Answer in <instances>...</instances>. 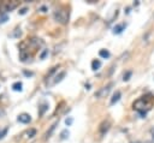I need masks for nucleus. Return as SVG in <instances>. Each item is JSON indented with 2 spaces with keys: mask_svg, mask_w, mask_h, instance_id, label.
I'll return each mask as SVG.
<instances>
[{
  "mask_svg": "<svg viewBox=\"0 0 154 143\" xmlns=\"http://www.w3.org/2000/svg\"><path fill=\"white\" fill-rule=\"evenodd\" d=\"M132 107H134V109H136V111L142 115V118H143V117L146 115L147 111L150 109V107H152V100L148 99L147 96H143V97L136 100V101L134 102Z\"/></svg>",
  "mask_w": 154,
  "mask_h": 143,
  "instance_id": "1",
  "label": "nucleus"
},
{
  "mask_svg": "<svg viewBox=\"0 0 154 143\" xmlns=\"http://www.w3.org/2000/svg\"><path fill=\"white\" fill-rule=\"evenodd\" d=\"M53 18L55 22L60 24H66L69 22V11L65 8H58L53 13Z\"/></svg>",
  "mask_w": 154,
  "mask_h": 143,
  "instance_id": "2",
  "label": "nucleus"
},
{
  "mask_svg": "<svg viewBox=\"0 0 154 143\" xmlns=\"http://www.w3.org/2000/svg\"><path fill=\"white\" fill-rule=\"evenodd\" d=\"M112 83H109V84H107V85H105V87H102V88H100L96 93H95V97L96 99H102V97H106L108 94H109V91H111V88H112Z\"/></svg>",
  "mask_w": 154,
  "mask_h": 143,
  "instance_id": "3",
  "label": "nucleus"
},
{
  "mask_svg": "<svg viewBox=\"0 0 154 143\" xmlns=\"http://www.w3.org/2000/svg\"><path fill=\"white\" fill-rule=\"evenodd\" d=\"M109 126H111V121L109 120H103L101 124H100V127H99V131L101 135H103L105 132H107L109 130Z\"/></svg>",
  "mask_w": 154,
  "mask_h": 143,
  "instance_id": "4",
  "label": "nucleus"
},
{
  "mask_svg": "<svg viewBox=\"0 0 154 143\" xmlns=\"http://www.w3.org/2000/svg\"><path fill=\"white\" fill-rule=\"evenodd\" d=\"M17 120H18L19 123H22V124H28V123H30L31 118H30V115H29V114H26V113H22V114H19V115H18Z\"/></svg>",
  "mask_w": 154,
  "mask_h": 143,
  "instance_id": "5",
  "label": "nucleus"
},
{
  "mask_svg": "<svg viewBox=\"0 0 154 143\" xmlns=\"http://www.w3.org/2000/svg\"><path fill=\"white\" fill-rule=\"evenodd\" d=\"M64 77H65V71H61V72H59L58 75H55V76L53 77V82L51 83V85H49V87H53V85H55V84H57V83H59V82H60V81H61Z\"/></svg>",
  "mask_w": 154,
  "mask_h": 143,
  "instance_id": "6",
  "label": "nucleus"
},
{
  "mask_svg": "<svg viewBox=\"0 0 154 143\" xmlns=\"http://www.w3.org/2000/svg\"><path fill=\"white\" fill-rule=\"evenodd\" d=\"M120 96H122V94H120V91L119 90H117L114 94H113V96H112V99H111V105H114V103H117L118 101H119V99H120Z\"/></svg>",
  "mask_w": 154,
  "mask_h": 143,
  "instance_id": "7",
  "label": "nucleus"
},
{
  "mask_svg": "<svg viewBox=\"0 0 154 143\" xmlns=\"http://www.w3.org/2000/svg\"><path fill=\"white\" fill-rule=\"evenodd\" d=\"M124 29H125V24H118V25H116L113 28V32L114 34H120Z\"/></svg>",
  "mask_w": 154,
  "mask_h": 143,
  "instance_id": "8",
  "label": "nucleus"
},
{
  "mask_svg": "<svg viewBox=\"0 0 154 143\" xmlns=\"http://www.w3.org/2000/svg\"><path fill=\"white\" fill-rule=\"evenodd\" d=\"M19 59H20L22 61H26V59H29V53H26V52H25V49H20Z\"/></svg>",
  "mask_w": 154,
  "mask_h": 143,
  "instance_id": "9",
  "label": "nucleus"
},
{
  "mask_svg": "<svg viewBox=\"0 0 154 143\" xmlns=\"http://www.w3.org/2000/svg\"><path fill=\"white\" fill-rule=\"evenodd\" d=\"M100 66H101V61L100 60H93L91 61V68L94 70V71H96V70H99L100 68Z\"/></svg>",
  "mask_w": 154,
  "mask_h": 143,
  "instance_id": "10",
  "label": "nucleus"
},
{
  "mask_svg": "<svg viewBox=\"0 0 154 143\" xmlns=\"http://www.w3.org/2000/svg\"><path fill=\"white\" fill-rule=\"evenodd\" d=\"M16 6H17V2H6L4 10H5V11H11V10H13Z\"/></svg>",
  "mask_w": 154,
  "mask_h": 143,
  "instance_id": "11",
  "label": "nucleus"
},
{
  "mask_svg": "<svg viewBox=\"0 0 154 143\" xmlns=\"http://www.w3.org/2000/svg\"><path fill=\"white\" fill-rule=\"evenodd\" d=\"M22 83L20 82H16V83H13L12 84V89L14 90V91H22Z\"/></svg>",
  "mask_w": 154,
  "mask_h": 143,
  "instance_id": "12",
  "label": "nucleus"
},
{
  "mask_svg": "<svg viewBox=\"0 0 154 143\" xmlns=\"http://www.w3.org/2000/svg\"><path fill=\"white\" fill-rule=\"evenodd\" d=\"M99 55H100L101 58H105V59H106V58L109 56V52H108L107 49H101V50L99 52Z\"/></svg>",
  "mask_w": 154,
  "mask_h": 143,
  "instance_id": "13",
  "label": "nucleus"
},
{
  "mask_svg": "<svg viewBox=\"0 0 154 143\" xmlns=\"http://www.w3.org/2000/svg\"><path fill=\"white\" fill-rule=\"evenodd\" d=\"M57 124H58V123H54V124H53V125L51 126V129H49V130H48V131L46 132V138H49V137H51V135H52V132L54 131V129H55Z\"/></svg>",
  "mask_w": 154,
  "mask_h": 143,
  "instance_id": "14",
  "label": "nucleus"
},
{
  "mask_svg": "<svg viewBox=\"0 0 154 143\" xmlns=\"http://www.w3.org/2000/svg\"><path fill=\"white\" fill-rule=\"evenodd\" d=\"M47 109H48V105H47V103L41 105V106H40V112H38V114H40V115H42Z\"/></svg>",
  "mask_w": 154,
  "mask_h": 143,
  "instance_id": "15",
  "label": "nucleus"
},
{
  "mask_svg": "<svg viewBox=\"0 0 154 143\" xmlns=\"http://www.w3.org/2000/svg\"><path fill=\"white\" fill-rule=\"evenodd\" d=\"M35 135H36V130H35V129H30V130L26 132V137H28V138H32Z\"/></svg>",
  "mask_w": 154,
  "mask_h": 143,
  "instance_id": "16",
  "label": "nucleus"
},
{
  "mask_svg": "<svg viewBox=\"0 0 154 143\" xmlns=\"http://www.w3.org/2000/svg\"><path fill=\"white\" fill-rule=\"evenodd\" d=\"M131 75H132V72H131V71H128V72L124 75L123 81H129V79H130V77H131Z\"/></svg>",
  "mask_w": 154,
  "mask_h": 143,
  "instance_id": "17",
  "label": "nucleus"
},
{
  "mask_svg": "<svg viewBox=\"0 0 154 143\" xmlns=\"http://www.w3.org/2000/svg\"><path fill=\"white\" fill-rule=\"evenodd\" d=\"M67 136H69V131H67V130H64V131L61 132V138L64 139V138H66Z\"/></svg>",
  "mask_w": 154,
  "mask_h": 143,
  "instance_id": "18",
  "label": "nucleus"
},
{
  "mask_svg": "<svg viewBox=\"0 0 154 143\" xmlns=\"http://www.w3.org/2000/svg\"><path fill=\"white\" fill-rule=\"evenodd\" d=\"M26 11H28V8H26V7H23V8H20V10L18 11V13H19V14H25Z\"/></svg>",
  "mask_w": 154,
  "mask_h": 143,
  "instance_id": "19",
  "label": "nucleus"
},
{
  "mask_svg": "<svg viewBox=\"0 0 154 143\" xmlns=\"http://www.w3.org/2000/svg\"><path fill=\"white\" fill-rule=\"evenodd\" d=\"M47 53H48V49H45V50H43V52L41 53V55H40V58H41V59H45V56L47 55Z\"/></svg>",
  "mask_w": 154,
  "mask_h": 143,
  "instance_id": "20",
  "label": "nucleus"
},
{
  "mask_svg": "<svg viewBox=\"0 0 154 143\" xmlns=\"http://www.w3.org/2000/svg\"><path fill=\"white\" fill-rule=\"evenodd\" d=\"M16 30H17V31H16L14 34H12V36H13V37H18V36H20V34H22L20 30H18V29H16Z\"/></svg>",
  "mask_w": 154,
  "mask_h": 143,
  "instance_id": "21",
  "label": "nucleus"
},
{
  "mask_svg": "<svg viewBox=\"0 0 154 143\" xmlns=\"http://www.w3.org/2000/svg\"><path fill=\"white\" fill-rule=\"evenodd\" d=\"M6 20H7V16H6V14H4V16L0 18V23H5Z\"/></svg>",
  "mask_w": 154,
  "mask_h": 143,
  "instance_id": "22",
  "label": "nucleus"
},
{
  "mask_svg": "<svg viewBox=\"0 0 154 143\" xmlns=\"http://www.w3.org/2000/svg\"><path fill=\"white\" fill-rule=\"evenodd\" d=\"M65 123H66V125H71V123H72V118L66 119V120H65Z\"/></svg>",
  "mask_w": 154,
  "mask_h": 143,
  "instance_id": "23",
  "label": "nucleus"
},
{
  "mask_svg": "<svg viewBox=\"0 0 154 143\" xmlns=\"http://www.w3.org/2000/svg\"><path fill=\"white\" fill-rule=\"evenodd\" d=\"M152 135H153V137H152V138H153V143H154V127L152 129Z\"/></svg>",
  "mask_w": 154,
  "mask_h": 143,
  "instance_id": "24",
  "label": "nucleus"
}]
</instances>
